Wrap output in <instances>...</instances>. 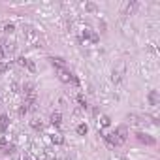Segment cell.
Wrapping results in <instances>:
<instances>
[{
	"label": "cell",
	"mask_w": 160,
	"mask_h": 160,
	"mask_svg": "<svg viewBox=\"0 0 160 160\" xmlns=\"http://www.w3.org/2000/svg\"><path fill=\"white\" fill-rule=\"evenodd\" d=\"M81 40L87 43V42H91V43H98V40H100V36L94 32V30H91V28H85L83 30V34H81Z\"/></svg>",
	"instance_id": "6da1fadb"
},
{
	"label": "cell",
	"mask_w": 160,
	"mask_h": 160,
	"mask_svg": "<svg viewBox=\"0 0 160 160\" xmlns=\"http://www.w3.org/2000/svg\"><path fill=\"white\" fill-rule=\"evenodd\" d=\"M57 73H58V79H60L62 83H70V81H73V77H75V75H73L70 70H66V68H58Z\"/></svg>",
	"instance_id": "7a4b0ae2"
},
{
	"label": "cell",
	"mask_w": 160,
	"mask_h": 160,
	"mask_svg": "<svg viewBox=\"0 0 160 160\" xmlns=\"http://www.w3.org/2000/svg\"><path fill=\"white\" fill-rule=\"evenodd\" d=\"M136 138H138V141H139V143H145V145H154V143H156V139H154L152 136L145 134V132H138V134H136Z\"/></svg>",
	"instance_id": "3957f363"
},
{
	"label": "cell",
	"mask_w": 160,
	"mask_h": 160,
	"mask_svg": "<svg viewBox=\"0 0 160 160\" xmlns=\"http://www.w3.org/2000/svg\"><path fill=\"white\" fill-rule=\"evenodd\" d=\"M17 64H19V66H23V68H27L28 72H36V66H34V62H30L27 57H19V58H17Z\"/></svg>",
	"instance_id": "277c9868"
},
{
	"label": "cell",
	"mask_w": 160,
	"mask_h": 160,
	"mask_svg": "<svg viewBox=\"0 0 160 160\" xmlns=\"http://www.w3.org/2000/svg\"><path fill=\"white\" fill-rule=\"evenodd\" d=\"M23 91H25V96H27V100H30V102H36V89H34V85H25L23 87Z\"/></svg>",
	"instance_id": "5b68a950"
},
{
	"label": "cell",
	"mask_w": 160,
	"mask_h": 160,
	"mask_svg": "<svg viewBox=\"0 0 160 160\" xmlns=\"http://www.w3.org/2000/svg\"><path fill=\"white\" fill-rule=\"evenodd\" d=\"M102 138H104V139H106V141H108L109 145H113V147H117V145H121V139L117 138V134H115V132H109V134H104Z\"/></svg>",
	"instance_id": "8992f818"
},
{
	"label": "cell",
	"mask_w": 160,
	"mask_h": 160,
	"mask_svg": "<svg viewBox=\"0 0 160 160\" xmlns=\"http://www.w3.org/2000/svg\"><path fill=\"white\" fill-rule=\"evenodd\" d=\"M115 134H117V138L121 139V143H124L126 138H128V130H126V126H119V128L115 130Z\"/></svg>",
	"instance_id": "52a82bcc"
},
{
	"label": "cell",
	"mask_w": 160,
	"mask_h": 160,
	"mask_svg": "<svg viewBox=\"0 0 160 160\" xmlns=\"http://www.w3.org/2000/svg\"><path fill=\"white\" fill-rule=\"evenodd\" d=\"M158 102H160L158 91H151V92H149V104H151V106H158Z\"/></svg>",
	"instance_id": "ba28073f"
},
{
	"label": "cell",
	"mask_w": 160,
	"mask_h": 160,
	"mask_svg": "<svg viewBox=\"0 0 160 160\" xmlns=\"http://www.w3.org/2000/svg\"><path fill=\"white\" fill-rule=\"evenodd\" d=\"M8 124H10V119H8V115H0V130H2V132H6V130H8Z\"/></svg>",
	"instance_id": "9c48e42d"
},
{
	"label": "cell",
	"mask_w": 160,
	"mask_h": 160,
	"mask_svg": "<svg viewBox=\"0 0 160 160\" xmlns=\"http://www.w3.org/2000/svg\"><path fill=\"white\" fill-rule=\"evenodd\" d=\"M49 60H51V64H53L57 70H58V68H64V60H62L60 57H51Z\"/></svg>",
	"instance_id": "30bf717a"
},
{
	"label": "cell",
	"mask_w": 160,
	"mask_h": 160,
	"mask_svg": "<svg viewBox=\"0 0 160 160\" xmlns=\"http://www.w3.org/2000/svg\"><path fill=\"white\" fill-rule=\"evenodd\" d=\"M62 122V115L58 113V111H55L53 115H51V124H55V126H58Z\"/></svg>",
	"instance_id": "8fae6325"
},
{
	"label": "cell",
	"mask_w": 160,
	"mask_h": 160,
	"mask_svg": "<svg viewBox=\"0 0 160 160\" xmlns=\"http://www.w3.org/2000/svg\"><path fill=\"white\" fill-rule=\"evenodd\" d=\"M75 132H77L79 136H85V134L89 132V126H87V124H77V128H75Z\"/></svg>",
	"instance_id": "7c38bea8"
},
{
	"label": "cell",
	"mask_w": 160,
	"mask_h": 160,
	"mask_svg": "<svg viewBox=\"0 0 160 160\" xmlns=\"http://www.w3.org/2000/svg\"><path fill=\"white\" fill-rule=\"evenodd\" d=\"M51 141H53L55 145H62V143H64V138H62L60 134H55V136H51Z\"/></svg>",
	"instance_id": "4fadbf2b"
},
{
	"label": "cell",
	"mask_w": 160,
	"mask_h": 160,
	"mask_svg": "<svg viewBox=\"0 0 160 160\" xmlns=\"http://www.w3.org/2000/svg\"><path fill=\"white\" fill-rule=\"evenodd\" d=\"M100 124H102V126H109V124H111V119H109L108 115H102V117H100Z\"/></svg>",
	"instance_id": "5bb4252c"
},
{
	"label": "cell",
	"mask_w": 160,
	"mask_h": 160,
	"mask_svg": "<svg viewBox=\"0 0 160 160\" xmlns=\"http://www.w3.org/2000/svg\"><path fill=\"white\" fill-rule=\"evenodd\" d=\"M77 104L81 106V108H87V100H85L83 94H77Z\"/></svg>",
	"instance_id": "9a60e30c"
},
{
	"label": "cell",
	"mask_w": 160,
	"mask_h": 160,
	"mask_svg": "<svg viewBox=\"0 0 160 160\" xmlns=\"http://www.w3.org/2000/svg\"><path fill=\"white\" fill-rule=\"evenodd\" d=\"M4 30H6L8 34H12V32H15V25H13V23H8V25H4Z\"/></svg>",
	"instance_id": "2e32d148"
},
{
	"label": "cell",
	"mask_w": 160,
	"mask_h": 160,
	"mask_svg": "<svg viewBox=\"0 0 160 160\" xmlns=\"http://www.w3.org/2000/svg\"><path fill=\"white\" fill-rule=\"evenodd\" d=\"M128 121H130V122H132V124H138V122H141V121H139V117H138V115H128Z\"/></svg>",
	"instance_id": "e0dca14e"
},
{
	"label": "cell",
	"mask_w": 160,
	"mask_h": 160,
	"mask_svg": "<svg viewBox=\"0 0 160 160\" xmlns=\"http://www.w3.org/2000/svg\"><path fill=\"white\" fill-rule=\"evenodd\" d=\"M8 68H10V66H8L6 62H2V60H0V75H2V73H4V72L8 70Z\"/></svg>",
	"instance_id": "ac0fdd59"
},
{
	"label": "cell",
	"mask_w": 160,
	"mask_h": 160,
	"mask_svg": "<svg viewBox=\"0 0 160 160\" xmlns=\"http://www.w3.org/2000/svg\"><path fill=\"white\" fill-rule=\"evenodd\" d=\"M85 10H89V12H96V6L89 2V4H85Z\"/></svg>",
	"instance_id": "d6986e66"
},
{
	"label": "cell",
	"mask_w": 160,
	"mask_h": 160,
	"mask_svg": "<svg viewBox=\"0 0 160 160\" xmlns=\"http://www.w3.org/2000/svg\"><path fill=\"white\" fill-rule=\"evenodd\" d=\"M8 147V141H6V138H2L0 139V149H6Z\"/></svg>",
	"instance_id": "ffe728a7"
},
{
	"label": "cell",
	"mask_w": 160,
	"mask_h": 160,
	"mask_svg": "<svg viewBox=\"0 0 160 160\" xmlns=\"http://www.w3.org/2000/svg\"><path fill=\"white\" fill-rule=\"evenodd\" d=\"M136 6H138V4H136V2H132V4H128V6H126V10H128V12H134V10H136Z\"/></svg>",
	"instance_id": "44dd1931"
},
{
	"label": "cell",
	"mask_w": 160,
	"mask_h": 160,
	"mask_svg": "<svg viewBox=\"0 0 160 160\" xmlns=\"http://www.w3.org/2000/svg\"><path fill=\"white\" fill-rule=\"evenodd\" d=\"M13 151H15V147H13V145H8V147L4 149V152H8V154H10V152H13Z\"/></svg>",
	"instance_id": "7402d4cb"
},
{
	"label": "cell",
	"mask_w": 160,
	"mask_h": 160,
	"mask_svg": "<svg viewBox=\"0 0 160 160\" xmlns=\"http://www.w3.org/2000/svg\"><path fill=\"white\" fill-rule=\"evenodd\" d=\"M32 128H42V122H38V121H32Z\"/></svg>",
	"instance_id": "603a6c76"
},
{
	"label": "cell",
	"mask_w": 160,
	"mask_h": 160,
	"mask_svg": "<svg viewBox=\"0 0 160 160\" xmlns=\"http://www.w3.org/2000/svg\"><path fill=\"white\" fill-rule=\"evenodd\" d=\"M4 55H6V53H4V47H2V45H0V60H2V58H4Z\"/></svg>",
	"instance_id": "cb8c5ba5"
}]
</instances>
